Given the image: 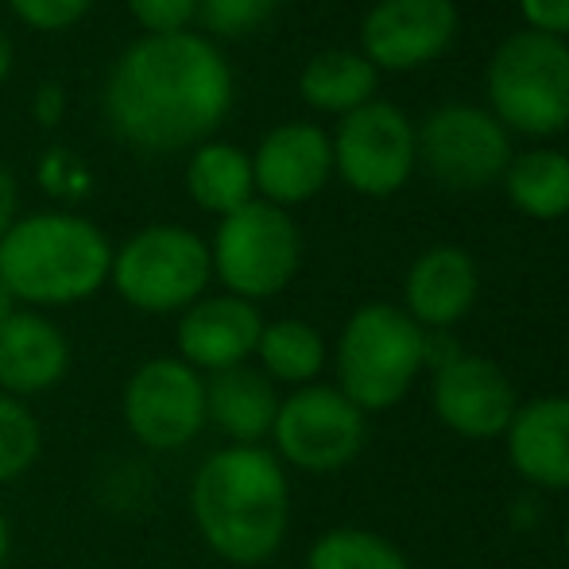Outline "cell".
Listing matches in <instances>:
<instances>
[{
	"label": "cell",
	"instance_id": "obj_1",
	"mask_svg": "<svg viewBox=\"0 0 569 569\" xmlns=\"http://www.w3.org/2000/svg\"><path fill=\"white\" fill-rule=\"evenodd\" d=\"M232 106V74L202 36L167 31L128 47L109 78V120L128 143L179 151L206 140Z\"/></svg>",
	"mask_w": 569,
	"mask_h": 569
},
{
	"label": "cell",
	"instance_id": "obj_2",
	"mask_svg": "<svg viewBox=\"0 0 569 569\" xmlns=\"http://www.w3.org/2000/svg\"><path fill=\"white\" fill-rule=\"evenodd\" d=\"M198 535L232 566H260L283 547L291 523V485L263 446H226L198 465L190 480Z\"/></svg>",
	"mask_w": 569,
	"mask_h": 569
},
{
	"label": "cell",
	"instance_id": "obj_3",
	"mask_svg": "<svg viewBox=\"0 0 569 569\" xmlns=\"http://www.w3.org/2000/svg\"><path fill=\"white\" fill-rule=\"evenodd\" d=\"M113 268L106 232L70 213H36L0 237V283L16 302L70 307L98 291Z\"/></svg>",
	"mask_w": 569,
	"mask_h": 569
},
{
	"label": "cell",
	"instance_id": "obj_4",
	"mask_svg": "<svg viewBox=\"0 0 569 569\" xmlns=\"http://www.w3.org/2000/svg\"><path fill=\"white\" fill-rule=\"evenodd\" d=\"M427 365V330L388 302H368L345 322L338 341V391L360 411H388L411 391Z\"/></svg>",
	"mask_w": 569,
	"mask_h": 569
},
{
	"label": "cell",
	"instance_id": "obj_5",
	"mask_svg": "<svg viewBox=\"0 0 569 569\" xmlns=\"http://www.w3.org/2000/svg\"><path fill=\"white\" fill-rule=\"evenodd\" d=\"M488 98L496 120L527 136L569 124V47L542 31H516L488 62Z\"/></svg>",
	"mask_w": 569,
	"mask_h": 569
},
{
	"label": "cell",
	"instance_id": "obj_6",
	"mask_svg": "<svg viewBox=\"0 0 569 569\" xmlns=\"http://www.w3.org/2000/svg\"><path fill=\"white\" fill-rule=\"evenodd\" d=\"M210 276V248L179 226H151L136 232L113 256V268H109L120 299H128L136 310H148V315H171V310L194 307Z\"/></svg>",
	"mask_w": 569,
	"mask_h": 569
},
{
	"label": "cell",
	"instance_id": "obj_7",
	"mask_svg": "<svg viewBox=\"0 0 569 569\" xmlns=\"http://www.w3.org/2000/svg\"><path fill=\"white\" fill-rule=\"evenodd\" d=\"M302 260V237L287 210L271 202H248L221 218L210 248V263L229 295L252 302L279 295L295 279Z\"/></svg>",
	"mask_w": 569,
	"mask_h": 569
},
{
	"label": "cell",
	"instance_id": "obj_8",
	"mask_svg": "<svg viewBox=\"0 0 569 569\" xmlns=\"http://www.w3.org/2000/svg\"><path fill=\"white\" fill-rule=\"evenodd\" d=\"M271 438L287 465L326 477V472L345 469L365 450L368 422L365 411L352 399H345L338 388L307 383L279 403Z\"/></svg>",
	"mask_w": 569,
	"mask_h": 569
},
{
	"label": "cell",
	"instance_id": "obj_9",
	"mask_svg": "<svg viewBox=\"0 0 569 569\" xmlns=\"http://www.w3.org/2000/svg\"><path fill=\"white\" fill-rule=\"evenodd\" d=\"M124 422L148 450L174 453L206 427V380L179 357H156L124 383Z\"/></svg>",
	"mask_w": 569,
	"mask_h": 569
},
{
	"label": "cell",
	"instance_id": "obj_10",
	"mask_svg": "<svg viewBox=\"0 0 569 569\" xmlns=\"http://www.w3.org/2000/svg\"><path fill=\"white\" fill-rule=\"evenodd\" d=\"M333 148V167L352 190L368 198H388L403 190L419 159V132L403 109L368 101L341 117Z\"/></svg>",
	"mask_w": 569,
	"mask_h": 569
},
{
	"label": "cell",
	"instance_id": "obj_11",
	"mask_svg": "<svg viewBox=\"0 0 569 569\" xmlns=\"http://www.w3.org/2000/svg\"><path fill=\"white\" fill-rule=\"evenodd\" d=\"M419 151L430 174L450 190L492 187L511 163L508 128L477 106L435 109L422 124Z\"/></svg>",
	"mask_w": 569,
	"mask_h": 569
},
{
	"label": "cell",
	"instance_id": "obj_12",
	"mask_svg": "<svg viewBox=\"0 0 569 569\" xmlns=\"http://www.w3.org/2000/svg\"><path fill=\"white\" fill-rule=\"evenodd\" d=\"M457 36L453 0H380L368 12L360 43L365 59L383 70H415L435 62Z\"/></svg>",
	"mask_w": 569,
	"mask_h": 569
},
{
	"label": "cell",
	"instance_id": "obj_13",
	"mask_svg": "<svg viewBox=\"0 0 569 569\" xmlns=\"http://www.w3.org/2000/svg\"><path fill=\"white\" fill-rule=\"evenodd\" d=\"M516 388L488 357L457 352L435 372V415L461 438H500L516 419Z\"/></svg>",
	"mask_w": 569,
	"mask_h": 569
},
{
	"label": "cell",
	"instance_id": "obj_14",
	"mask_svg": "<svg viewBox=\"0 0 569 569\" xmlns=\"http://www.w3.org/2000/svg\"><path fill=\"white\" fill-rule=\"evenodd\" d=\"M263 333V318L252 302L237 295L198 299L179 318V360H187L194 372H226V368L248 365Z\"/></svg>",
	"mask_w": 569,
	"mask_h": 569
},
{
	"label": "cell",
	"instance_id": "obj_15",
	"mask_svg": "<svg viewBox=\"0 0 569 569\" xmlns=\"http://www.w3.org/2000/svg\"><path fill=\"white\" fill-rule=\"evenodd\" d=\"M333 171V148L322 128L315 124H283L263 136L252 159L256 187L268 194L271 206H295L315 198Z\"/></svg>",
	"mask_w": 569,
	"mask_h": 569
},
{
	"label": "cell",
	"instance_id": "obj_16",
	"mask_svg": "<svg viewBox=\"0 0 569 569\" xmlns=\"http://www.w3.org/2000/svg\"><path fill=\"white\" fill-rule=\"evenodd\" d=\"M70 368V341L51 318L16 310L0 322V391L4 396H43L59 388Z\"/></svg>",
	"mask_w": 569,
	"mask_h": 569
},
{
	"label": "cell",
	"instance_id": "obj_17",
	"mask_svg": "<svg viewBox=\"0 0 569 569\" xmlns=\"http://www.w3.org/2000/svg\"><path fill=\"white\" fill-rule=\"evenodd\" d=\"M508 461L527 485L566 492L569 488V396L531 399L503 430Z\"/></svg>",
	"mask_w": 569,
	"mask_h": 569
},
{
	"label": "cell",
	"instance_id": "obj_18",
	"mask_svg": "<svg viewBox=\"0 0 569 569\" xmlns=\"http://www.w3.org/2000/svg\"><path fill=\"white\" fill-rule=\"evenodd\" d=\"M480 271L469 252L453 244L430 248L411 263L407 276V315L419 330H450L472 310Z\"/></svg>",
	"mask_w": 569,
	"mask_h": 569
},
{
	"label": "cell",
	"instance_id": "obj_19",
	"mask_svg": "<svg viewBox=\"0 0 569 569\" xmlns=\"http://www.w3.org/2000/svg\"><path fill=\"white\" fill-rule=\"evenodd\" d=\"M279 415L276 383L260 368H226L206 380V422L221 430L232 446H260Z\"/></svg>",
	"mask_w": 569,
	"mask_h": 569
},
{
	"label": "cell",
	"instance_id": "obj_20",
	"mask_svg": "<svg viewBox=\"0 0 569 569\" xmlns=\"http://www.w3.org/2000/svg\"><path fill=\"white\" fill-rule=\"evenodd\" d=\"M302 98L322 113H352L376 93V67L357 51H322L299 78Z\"/></svg>",
	"mask_w": 569,
	"mask_h": 569
},
{
	"label": "cell",
	"instance_id": "obj_21",
	"mask_svg": "<svg viewBox=\"0 0 569 569\" xmlns=\"http://www.w3.org/2000/svg\"><path fill=\"white\" fill-rule=\"evenodd\" d=\"M503 187L519 213L535 221H558L569 213V156L562 151H527L511 159Z\"/></svg>",
	"mask_w": 569,
	"mask_h": 569
},
{
	"label": "cell",
	"instance_id": "obj_22",
	"mask_svg": "<svg viewBox=\"0 0 569 569\" xmlns=\"http://www.w3.org/2000/svg\"><path fill=\"white\" fill-rule=\"evenodd\" d=\"M187 190L202 210L210 213H237L240 206L252 202V159L244 151L229 148V143H206L198 148V156L190 159V171H187Z\"/></svg>",
	"mask_w": 569,
	"mask_h": 569
},
{
	"label": "cell",
	"instance_id": "obj_23",
	"mask_svg": "<svg viewBox=\"0 0 569 569\" xmlns=\"http://www.w3.org/2000/svg\"><path fill=\"white\" fill-rule=\"evenodd\" d=\"M256 357L263 365L260 372L271 383L279 380V383H295V388H307L326 368V341L302 318H279V322L263 326Z\"/></svg>",
	"mask_w": 569,
	"mask_h": 569
},
{
	"label": "cell",
	"instance_id": "obj_24",
	"mask_svg": "<svg viewBox=\"0 0 569 569\" xmlns=\"http://www.w3.org/2000/svg\"><path fill=\"white\" fill-rule=\"evenodd\" d=\"M307 569H411L407 558L383 535L365 527H338L326 531L310 547Z\"/></svg>",
	"mask_w": 569,
	"mask_h": 569
},
{
	"label": "cell",
	"instance_id": "obj_25",
	"mask_svg": "<svg viewBox=\"0 0 569 569\" xmlns=\"http://www.w3.org/2000/svg\"><path fill=\"white\" fill-rule=\"evenodd\" d=\"M39 450H43V427L36 411H28L23 399L0 391V485L20 480L39 461Z\"/></svg>",
	"mask_w": 569,
	"mask_h": 569
},
{
	"label": "cell",
	"instance_id": "obj_26",
	"mask_svg": "<svg viewBox=\"0 0 569 569\" xmlns=\"http://www.w3.org/2000/svg\"><path fill=\"white\" fill-rule=\"evenodd\" d=\"M279 0H198V12H202L206 28L213 36H248V31L263 28V23L276 16Z\"/></svg>",
	"mask_w": 569,
	"mask_h": 569
},
{
	"label": "cell",
	"instance_id": "obj_27",
	"mask_svg": "<svg viewBox=\"0 0 569 569\" xmlns=\"http://www.w3.org/2000/svg\"><path fill=\"white\" fill-rule=\"evenodd\" d=\"M16 16L39 31H62L90 8V0H12Z\"/></svg>",
	"mask_w": 569,
	"mask_h": 569
},
{
	"label": "cell",
	"instance_id": "obj_28",
	"mask_svg": "<svg viewBox=\"0 0 569 569\" xmlns=\"http://www.w3.org/2000/svg\"><path fill=\"white\" fill-rule=\"evenodd\" d=\"M128 8L151 36H167V31H182V23H190L198 0H128Z\"/></svg>",
	"mask_w": 569,
	"mask_h": 569
},
{
	"label": "cell",
	"instance_id": "obj_29",
	"mask_svg": "<svg viewBox=\"0 0 569 569\" xmlns=\"http://www.w3.org/2000/svg\"><path fill=\"white\" fill-rule=\"evenodd\" d=\"M519 12L531 31L566 39L569 36V0H519Z\"/></svg>",
	"mask_w": 569,
	"mask_h": 569
},
{
	"label": "cell",
	"instance_id": "obj_30",
	"mask_svg": "<svg viewBox=\"0 0 569 569\" xmlns=\"http://www.w3.org/2000/svg\"><path fill=\"white\" fill-rule=\"evenodd\" d=\"M12 218H16V182H12V174L0 167V237L16 226Z\"/></svg>",
	"mask_w": 569,
	"mask_h": 569
},
{
	"label": "cell",
	"instance_id": "obj_31",
	"mask_svg": "<svg viewBox=\"0 0 569 569\" xmlns=\"http://www.w3.org/2000/svg\"><path fill=\"white\" fill-rule=\"evenodd\" d=\"M8 550H12V527H8L4 511H0V569L8 562Z\"/></svg>",
	"mask_w": 569,
	"mask_h": 569
},
{
	"label": "cell",
	"instance_id": "obj_32",
	"mask_svg": "<svg viewBox=\"0 0 569 569\" xmlns=\"http://www.w3.org/2000/svg\"><path fill=\"white\" fill-rule=\"evenodd\" d=\"M12 70V43H8V36L0 31V78Z\"/></svg>",
	"mask_w": 569,
	"mask_h": 569
},
{
	"label": "cell",
	"instance_id": "obj_33",
	"mask_svg": "<svg viewBox=\"0 0 569 569\" xmlns=\"http://www.w3.org/2000/svg\"><path fill=\"white\" fill-rule=\"evenodd\" d=\"M8 315H16V299H12V291L0 283V322H4Z\"/></svg>",
	"mask_w": 569,
	"mask_h": 569
},
{
	"label": "cell",
	"instance_id": "obj_34",
	"mask_svg": "<svg viewBox=\"0 0 569 569\" xmlns=\"http://www.w3.org/2000/svg\"><path fill=\"white\" fill-rule=\"evenodd\" d=\"M566 555H569V523H566Z\"/></svg>",
	"mask_w": 569,
	"mask_h": 569
}]
</instances>
